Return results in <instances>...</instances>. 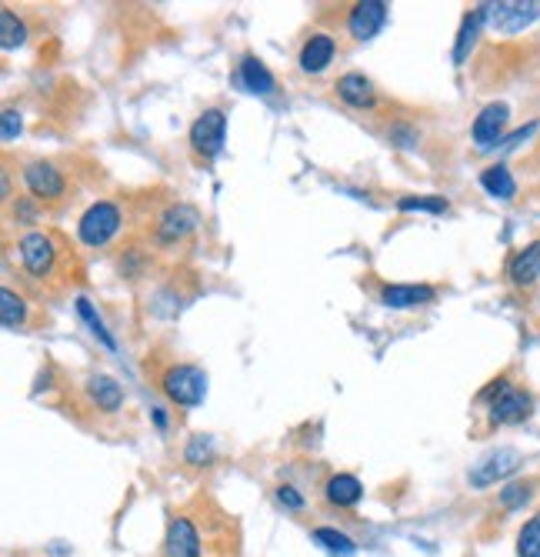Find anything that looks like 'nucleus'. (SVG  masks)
Returning a JSON list of instances; mask_svg holds the SVG:
<instances>
[{
  "mask_svg": "<svg viewBox=\"0 0 540 557\" xmlns=\"http://www.w3.org/2000/svg\"><path fill=\"white\" fill-rule=\"evenodd\" d=\"M530 487H534L530 481H524V484H507L504 491H500V504H504V507H520L530 497Z\"/></svg>",
  "mask_w": 540,
  "mask_h": 557,
  "instance_id": "28",
  "label": "nucleus"
},
{
  "mask_svg": "<svg viewBox=\"0 0 540 557\" xmlns=\"http://www.w3.org/2000/svg\"><path fill=\"white\" fill-rule=\"evenodd\" d=\"M24 184L37 201H57V197H64V187H67L57 167L44 161H30L24 167Z\"/></svg>",
  "mask_w": 540,
  "mask_h": 557,
  "instance_id": "8",
  "label": "nucleus"
},
{
  "mask_svg": "<svg viewBox=\"0 0 540 557\" xmlns=\"http://www.w3.org/2000/svg\"><path fill=\"white\" fill-rule=\"evenodd\" d=\"M334 91H337L340 101L350 104V107H370V104L377 101L374 84H370L364 74H344V77L337 81Z\"/></svg>",
  "mask_w": 540,
  "mask_h": 557,
  "instance_id": "15",
  "label": "nucleus"
},
{
  "mask_svg": "<svg viewBox=\"0 0 540 557\" xmlns=\"http://www.w3.org/2000/svg\"><path fill=\"white\" fill-rule=\"evenodd\" d=\"M20 134V114L17 111H4V141L10 144Z\"/></svg>",
  "mask_w": 540,
  "mask_h": 557,
  "instance_id": "30",
  "label": "nucleus"
},
{
  "mask_svg": "<svg viewBox=\"0 0 540 557\" xmlns=\"http://www.w3.org/2000/svg\"><path fill=\"white\" fill-rule=\"evenodd\" d=\"M240 84L247 87L250 94H274V74L267 71L264 61H257L254 54H247L244 61H240Z\"/></svg>",
  "mask_w": 540,
  "mask_h": 557,
  "instance_id": "16",
  "label": "nucleus"
},
{
  "mask_svg": "<svg viewBox=\"0 0 540 557\" xmlns=\"http://www.w3.org/2000/svg\"><path fill=\"white\" fill-rule=\"evenodd\" d=\"M484 397L490 401V421L494 424H520L530 414V394L510 381H497Z\"/></svg>",
  "mask_w": 540,
  "mask_h": 557,
  "instance_id": "3",
  "label": "nucleus"
},
{
  "mask_svg": "<svg viewBox=\"0 0 540 557\" xmlns=\"http://www.w3.org/2000/svg\"><path fill=\"white\" fill-rule=\"evenodd\" d=\"M160 387L174 404L180 407H194L204 401L207 394V374L194 364H174L167 367L164 377H160Z\"/></svg>",
  "mask_w": 540,
  "mask_h": 557,
  "instance_id": "1",
  "label": "nucleus"
},
{
  "mask_svg": "<svg viewBox=\"0 0 540 557\" xmlns=\"http://www.w3.org/2000/svg\"><path fill=\"white\" fill-rule=\"evenodd\" d=\"M277 501L284 504V507H290V511H300V507H304V497H300L294 487H277Z\"/></svg>",
  "mask_w": 540,
  "mask_h": 557,
  "instance_id": "29",
  "label": "nucleus"
},
{
  "mask_svg": "<svg viewBox=\"0 0 540 557\" xmlns=\"http://www.w3.org/2000/svg\"><path fill=\"white\" fill-rule=\"evenodd\" d=\"M480 14H484V24H490L494 31L517 34L540 17V0H500V4H484Z\"/></svg>",
  "mask_w": 540,
  "mask_h": 557,
  "instance_id": "2",
  "label": "nucleus"
},
{
  "mask_svg": "<svg viewBox=\"0 0 540 557\" xmlns=\"http://www.w3.org/2000/svg\"><path fill=\"white\" fill-rule=\"evenodd\" d=\"M434 297H437V291L434 287H427V284H387L384 291H380L384 307H394V311H407V307L430 304Z\"/></svg>",
  "mask_w": 540,
  "mask_h": 557,
  "instance_id": "13",
  "label": "nucleus"
},
{
  "mask_svg": "<svg viewBox=\"0 0 540 557\" xmlns=\"http://www.w3.org/2000/svg\"><path fill=\"white\" fill-rule=\"evenodd\" d=\"M387 11L390 7L384 4V0H360V4L350 7L347 31L354 34L357 41H370V37H377L380 27H384Z\"/></svg>",
  "mask_w": 540,
  "mask_h": 557,
  "instance_id": "7",
  "label": "nucleus"
},
{
  "mask_svg": "<svg viewBox=\"0 0 540 557\" xmlns=\"http://www.w3.org/2000/svg\"><path fill=\"white\" fill-rule=\"evenodd\" d=\"M537 277H540V241L527 244L524 251L510 261V281L514 284L527 287V284H534Z\"/></svg>",
  "mask_w": 540,
  "mask_h": 557,
  "instance_id": "18",
  "label": "nucleus"
},
{
  "mask_svg": "<svg viewBox=\"0 0 540 557\" xmlns=\"http://www.w3.org/2000/svg\"><path fill=\"white\" fill-rule=\"evenodd\" d=\"M197 224H200V217H197L194 207H187V204L167 207L157 221V237L164 244H174V241H180V237H187L190 231H194Z\"/></svg>",
  "mask_w": 540,
  "mask_h": 557,
  "instance_id": "12",
  "label": "nucleus"
},
{
  "mask_svg": "<svg viewBox=\"0 0 540 557\" xmlns=\"http://www.w3.org/2000/svg\"><path fill=\"white\" fill-rule=\"evenodd\" d=\"M17 251H20V261H24V267L34 277H47L50 271H54V261H57V247H54V237H47V234H24L20 237V244H17Z\"/></svg>",
  "mask_w": 540,
  "mask_h": 557,
  "instance_id": "6",
  "label": "nucleus"
},
{
  "mask_svg": "<svg viewBox=\"0 0 540 557\" xmlns=\"http://www.w3.org/2000/svg\"><path fill=\"white\" fill-rule=\"evenodd\" d=\"M327 501L337 504V507H354L360 497H364V484L357 481L354 474H334L324 487Z\"/></svg>",
  "mask_w": 540,
  "mask_h": 557,
  "instance_id": "17",
  "label": "nucleus"
},
{
  "mask_svg": "<svg viewBox=\"0 0 540 557\" xmlns=\"http://www.w3.org/2000/svg\"><path fill=\"white\" fill-rule=\"evenodd\" d=\"M517 557H540V514H534L524 527H520Z\"/></svg>",
  "mask_w": 540,
  "mask_h": 557,
  "instance_id": "23",
  "label": "nucleus"
},
{
  "mask_svg": "<svg viewBox=\"0 0 540 557\" xmlns=\"http://www.w3.org/2000/svg\"><path fill=\"white\" fill-rule=\"evenodd\" d=\"M480 184H484V191H487L490 197H497V201H510V197L517 194L514 177H510V171H507L504 164L487 167V171L480 174Z\"/></svg>",
  "mask_w": 540,
  "mask_h": 557,
  "instance_id": "19",
  "label": "nucleus"
},
{
  "mask_svg": "<svg viewBox=\"0 0 540 557\" xmlns=\"http://www.w3.org/2000/svg\"><path fill=\"white\" fill-rule=\"evenodd\" d=\"M77 311H80V317H84V321L90 324V331H94V334L100 337V341H104L107 347H117V344H114V337L107 334L104 321H100V317L94 314V307H90V301H87V297H77Z\"/></svg>",
  "mask_w": 540,
  "mask_h": 557,
  "instance_id": "27",
  "label": "nucleus"
},
{
  "mask_svg": "<svg viewBox=\"0 0 540 557\" xmlns=\"http://www.w3.org/2000/svg\"><path fill=\"white\" fill-rule=\"evenodd\" d=\"M24 24L17 21L14 11H0V44H4V51H14V47L24 44Z\"/></svg>",
  "mask_w": 540,
  "mask_h": 557,
  "instance_id": "24",
  "label": "nucleus"
},
{
  "mask_svg": "<svg viewBox=\"0 0 540 557\" xmlns=\"http://www.w3.org/2000/svg\"><path fill=\"white\" fill-rule=\"evenodd\" d=\"M314 541L324 547L330 557H354L357 554V544L350 541L344 531H334V527H317Z\"/></svg>",
  "mask_w": 540,
  "mask_h": 557,
  "instance_id": "21",
  "label": "nucleus"
},
{
  "mask_svg": "<svg viewBox=\"0 0 540 557\" xmlns=\"http://www.w3.org/2000/svg\"><path fill=\"white\" fill-rule=\"evenodd\" d=\"M0 311H4V327H7V331L20 327V324H24V317H27V307H24V301H20L14 291H0Z\"/></svg>",
  "mask_w": 540,
  "mask_h": 557,
  "instance_id": "25",
  "label": "nucleus"
},
{
  "mask_svg": "<svg viewBox=\"0 0 540 557\" xmlns=\"http://www.w3.org/2000/svg\"><path fill=\"white\" fill-rule=\"evenodd\" d=\"M334 51H337V44L330 34H310L307 44L300 47V71L320 74L330 61H334Z\"/></svg>",
  "mask_w": 540,
  "mask_h": 557,
  "instance_id": "14",
  "label": "nucleus"
},
{
  "mask_svg": "<svg viewBox=\"0 0 540 557\" xmlns=\"http://www.w3.org/2000/svg\"><path fill=\"white\" fill-rule=\"evenodd\" d=\"M224 137H227V117L220 107H210L190 127V147L200 157H217L220 147H224Z\"/></svg>",
  "mask_w": 540,
  "mask_h": 557,
  "instance_id": "4",
  "label": "nucleus"
},
{
  "mask_svg": "<svg viewBox=\"0 0 540 557\" xmlns=\"http://www.w3.org/2000/svg\"><path fill=\"white\" fill-rule=\"evenodd\" d=\"M520 467V454L510 451V447H504V451H494L487 454L484 461H480L474 471H470V484L474 487H487V484H497L500 477L514 474Z\"/></svg>",
  "mask_w": 540,
  "mask_h": 557,
  "instance_id": "10",
  "label": "nucleus"
},
{
  "mask_svg": "<svg viewBox=\"0 0 540 557\" xmlns=\"http://www.w3.org/2000/svg\"><path fill=\"white\" fill-rule=\"evenodd\" d=\"M504 127H507V104H487L484 111L477 114L474 121V144L477 151H490V147H497V141L504 137Z\"/></svg>",
  "mask_w": 540,
  "mask_h": 557,
  "instance_id": "11",
  "label": "nucleus"
},
{
  "mask_svg": "<svg viewBox=\"0 0 540 557\" xmlns=\"http://www.w3.org/2000/svg\"><path fill=\"white\" fill-rule=\"evenodd\" d=\"M90 397H94V404L100 407V411H117V407L124 404L120 384L114 381V377H104V374L90 381Z\"/></svg>",
  "mask_w": 540,
  "mask_h": 557,
  "instance_id": "20",
  "label": "nucleus"
},
{
  "mask_svg": "<svg viewBox=\"0 0 540 557\" xmlns=\"http://www.w3.org/2000/svg\"><path fill=\"white\" fill-rule=\"evenodd\" d=\"M480 24H484V14H480V7L474 14L464 17V24H460V34H457V47H454V64H464L470 47L477 44V34H480Z\"/></svg>",
  "mask_w": 540,
  "mask_h": 557,
  "instance_id": "22",
  "label": "nucleus"
},
{
  "mask_svg": "<svg viewBox=\"0 0 540 557\" xmlns=\"http://www.w3.org/2000/svg\"><path fill=\"white\" fill-rule=\"evenodd\" d=\"M117 231H120V211L107 201L94 204L84 217H80V241L90 247L107 244Z\"/></svg>",
  "mask_w": 540,
  "mask_h": 557,
  "instance_id": "5",
  "label": "nucleus"
},
{
  "mask_svg": "<svg viewBox=\"0 0 540 557\" xmlns=\"http://www.w3.org/2000/svg\"><path fill=\"white\" fill-rule=\"evenodd\" d=\"M164 557H200V534L190 517H170L164 537Z\"/></svg>",
  "mask_w": 540,
  "mask_h": 557,
  "instance_id": "9",
  "label": "nucleus"
},
{
  "mask_svg": "<svg viewBox=\"0 0 540 557\" xmlns=\"http://www.w3.org/2000/svg\"><path fill=\"white\" fill-rule=\"evenodd\" d=\"M400 211H430V214H444L447 201L444 197H400L397 201Z\"/></svg>",
  "mask_w": 540,
  "mask_h": 557,
  "instance_id": "26",
  "label": "nucleus"
}]
</instances>
